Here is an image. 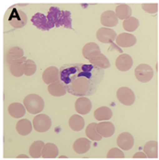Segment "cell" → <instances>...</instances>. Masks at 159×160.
I'll return each mask as SVG.
<instances>
[{
  "label": "cell",
  "instance_id": "21",
  "mask_svg": "<svg viewBox=\"0 0 159 160\" xmlns=\"http://www.w3.org/2000/svg\"><path fill=\"white\" fill-rule=\"evenodd\" d=\"M94 116L96 120L99 122H107L112 117V111L109 107L102 106L96 110L94 112Z\"/></svg>",
  "mask_w": 159,
  "mask_h": 160
},
{
  "label": "cell",
  "instance_id": "7",
  "mask_svg": "<svg viewBox=\"0 0 159 160\" xmlns=\"http://www.w3.org/2000/svg\"><path fill=\"white\" fill-rule=\"evenodd\" d=\"M97 39L103 43H112L117 38V34L112 29L110 28H100L97 32Z\"/></svg>",
  "mask_w": 159,
  "mask_h": 160
},
{
  "label": "cell",
  "instance_id": "31",
  "mask_svg": "<svg viewBox=\"0 0 159 160\" xmlns=\"http://www.w3.org/2000/svg\"><path fill=\"white\" fill-rule=\"evenodd\" d=\"M36 64L34 61H32L31 59H27L26 63H25V68H24V75L31 77L32 75L35 74L36 72Z\"/></svg>",
  "mask_w": 159,
  "mask_h": 160
},
{
  "label": "cell",
  "instance_id": "30",
  "mask_svg": "<svg viewBox=\"0 0 159 160\" xmlns=\"http://www.w3.org/2000/svg\"><path fill=\"white\" fill-rule=\"evenodd\" d=\"M122 25H123V29L126 32H132L136 31L137 28L139 27V20L134 17H131L123 21Z\"/></svg>",
  "mask_w": 159,
  "mask_h": 160
},
{
  "label": "cell",
  "instance_id": "8",
  "mask_svg": "<svg viewBox=\"0 0 159 160\" xmlns=\"http://www.w3.org/2000/svg\"><path fill=\"white\" fill-rule=\"evenodd\" d=\"M43 82L47 85L58 82L60 80V70L55 66H50L46 68L42 74Z\"/></svg>",
  "mask_w": 159,
  "mask_h": 160
},
{
  "label": "cell",
  "instance_id": "32",
  "mask_svg": "<svg viewBox=\"0 0 159 160\" xmlns=\"http://www.w3.org/2000/svg\"><path fill=\"white\" fill-rule=\"evenodd\" d=\"M107 158H124V153L122 152V149L114 147V148H112L108 152Z\"/></svg>",
  "mask_w": 159,
  "mask_h": 160
},
{
  "label": "cell",
  "instance_id": "29",
  "mask_svg": "<svg viewBox=\"0 0 159 160\" xmlns=\"http://www.w3.org/2000/svg\"><path fill=\"white\" fill-rule=\"evenodd\" d=\"M97 123L92 122V123H89L86 128V134L87 138H89L92 141H100L102 139V136L97 132Z\"/></svg>",
  "mask_w": 159,
  "mask_h": 160
},
{
  "label": "cell",
  "instance_id": "14",
  "mask_svg": "<svg viewBox=\"0 0 159 160\" xmlns=\"http://www.w3.org/2000/svg\"><path fill=\"white\" fill-rule=\"evenodd\" d=\"M132 64H133L132 58L129 54H125V53H122L116 59V62H115L116 67L122 72H125V71L130 70L132 66Z\"/></svg>",
  "mask_w": 159,
  "mask_h": 160
},
{
  "label": "cell",
  "instance_id": "3",
  "mask_svg": "<svg viewBox=\"0 0 159 160\" xmlns=\"http://www.w3.org/2000/svg\"><path fill=\"white\" fill-rule=\"evenodd\" d=\"M33 128L39 132H45L52 126V121L46 114H38L33 118Z\"/></svg>",
  "mask_w": 159,
  "mask_h": 160
},
{
  "label": "cell",
  "instance_id": "12",
  "mask_svg": "<svg viewBox=\"0 0 159 160\" xmlns=\"http://www.w3.org/2000/svg\"><path fill=\"white\" fill-rule=\"evenodd\" d=\"M119 18L116 16V13L112 10L104 11L100 17V22L103 26L107 28H112L118 24Z\"/></svg>",
  "mask_w": 159,
  "mask_h": 160
},
{
  "label": "cell",
  "instance_id": "20",
  "mask_svg": "<svg viewBox=\"0 0 159 160\" xmlns=\"http://www.w3.org/2000/svg\"><path fill=\"white\" fill-rule=\"evenodd\" d=\"M16 130L20 135H28L32 132V123L27 119H21L17 122Z\"/></svg>",
  "mask_w": 159,
  "mask_h": 160
},
{
  "label": "cell",
  "instance_id": "6",
  "mask_svg": "<svg viewBox=\"0 0 159 160\" xmlns=\"http://www.w3.org/2000/svg\"><path fill=\"white\" fill-rule=\"evenodd\" d=\"M8 21L14 28H22L27 23V16L24 12L13 8L8 18Z\"/></svg>",
  "mask_w": 159,
  "mask_h": 160
},
{
  "label": "cell",
  "instance_id": "28",
  "mask_svg": "<svg viewBox=\"0 0 159 160\" xmlns=\"http://www.w3.org/2000/svg\"><path fill=\"white\" fill-rule=\"evenodd\" d=\"M143 152L148 158H157V141H149L143 146Z\"/></svg>",
  "mask_w": 159,
  "mask_h": 160
},
{
  "label": "cell",
  "instance_id": "9",
  "mask_svg": "<svg viewBox=\"0 0 159 160\" xmlns=\"http://www.w3.org/2000/svg\"><path fill=\"white\" fill-rule=\"evenodd\" d=\"M116 43L120 47H132L136 43V38L134 35L129 32H122L116 38Z\"/></svg>",
  "mask_w": 159,
  "mask_h": 160
},
{
  "label": "cell",
  "instance_id": "27",
  "mask_svg": "<svg viewBox=\"0 0 159 160\" xmlns=\"http://www.w3.org/2000/svg\"><path fill=\"white\" fill-rule=\"evenodd\" d=\"M45 144L42 141H35L32 144L29 149L30 157L32 158H39L42 157V149Z\"/></svg>",
  "mask_w": 159,
  "mask_h": 160
},
{
  "label": "cell",
  "instance_id": "11",
  "mask_svg": "<svg viewBox=\"0 0 159 160\" xmlns=\"http://www.w3.org/2000/svg\"><path fill=\"white\" fill-rule=\"evenodd\" d=\"M134 144L133 136L130 132H122L117 138V144L122 150H130Z\"/></svg>",
  "mask_w": 159,
  "mask_h": 160
},
{
  "label": "cell",
  "instance_id": "16",
  "mask_svg": "<svg viewBox=\"0 0 159 160\" xmlns=\"http://www.w3.org/2000/svg\"><path fill=\"white\" fill-rule=\"evenodd\" d=\"M27 59L26 57H22L19 60H17L15 62H13L9 66V70L10 73L17 78L21 77L22 75H24V68H25V63H26Z\"/></svg>",
  "mask_w": 159,
  "mask_h": 160
},
{
  "label": "cell",
  "instance_id": "1",
  "mask_svg": "<svg viewBox=\"0 0 159 160\" xmlns=\"http://www.w3.org/2000/svg\"><path fill=\"white\" fill-rule=\"evenodd\" d=\"M102 69L93 64H66L60 69V82L74 96L92 95L103 78Z\"/></svg>",
  "mask_w": 159,
  "mask_h": 160
},
{
  "label": "cell",
  "instance_id": "23",
  "mask_svg": "<svg viewBox=\"0 0 159 160\" xmlns=\"http://www.w3.org/2000/svg\"><path fill=\"white\" fill-rule=\"evenodd\" d=\"M66 89L64 87V85L58 81L55 83H52L48 86V92L53 97H62L66 94Z\"/></svg>",
  "mask_w": 159,
  "mask_h": 160
},
{
  "label": "cell",
  "instance_id": "35",
  "mask_svg": "<svg viewBox=\"0 0 159 160\" xmlns=\"http://www.w3.org/2000/svg\"><path fill=\"white\" fill-rule=\"evenodd\" d=\"M17 158H28L29 156H27V155H19V156H17Z\"/></svg>",
  "mask_w": 159,
  "mask_h": 160
},
{
  "label": "cell",
  "instance_id": "19",
  "mask_svg": "<svg viewBox=\"0 0 159 160\" xmlns=\"http://www.w3.org/2000/svg\"><path fill=\"white\" fill-rule=\"evenodd\" d=\"M23 54H24L23 50L21 48H19V47H17V46L10 48L8 50V52H7V55H6L7 63L8 64H11L13 62H15L17 60H19L20 58H22Z\"/></svg>",
  "mask_w": 159,
  "mask_h": 160
},
{
  "label": "cell",
  "instance_id": "33",
  "mask_svg": "<svg viewBox=\"0 0 159 160\" xmlns=\"http://www.w3.org/2000/svg\"><path fill=\"white\" fill-rule=\"evenodd\" d=\"M157 4H143L142 5V8L144 11H146L147 13L150 14H156L157 11Z\"/></svg>",
  "mask_w": 159,
  "mask_h": 160
},
{
  "label": "cell",
  "instance_id": "15",
  "mask_svg": "<svg viewBox=\"0 0 159 160\" xmlns=\"http://www.w3.org/2000/svg\"><path fill=\"white\" fill-rule=\"evenodd\" d=\"M97 132L102 137H105V138L111 137L115 132L114 124L111 122H108V121L107 122H100L99 123H97Z\"/></svg>",
  "mask_w": 159,
  "mask_h": 160
},
{
  "label": "cell",
  "instance_id": "10",
  "mask_svg": "<svg viewBox=\"0 0 159 160\" xmlns=\"http://www.w3.org/2000/svg\"><path fill=\"white\" fill-rule=\"evenodd\" d=\"M92 103L86 97H80L75 103V110L80 115H86L91 111Z\"/></svg>",
  "mask_w": 159,
  "mask_h": 160
},
{
  "label": "cell",
  "instance_id": "13",
  "mask_svg": "<svg viewBox=\"0 0 159 160\" xmlns=\"http://www.w3.org/2000/svg\"><path fill=\"white\" fill-rule=\"evenodd\" d=\"M99 53H101L100 48H99V46L97 43H95V42H88V43H87L83 47V49H82V54H83V56L87 60H88V61H90L91 59H93L94 57H96L97 55H98Z\"/></svg>",
  "mask_w": 159,
  "mask_h": 160
},
{
  "label": "cell",
  "instance_id": "24",
  "mask_svg": "<svg viewBox=\"0 0 159 160\" xmlns=\"http://www.w3.org/2000/svg\"><path fill=\"white\" fill-rule=\"evenodd\" d=\"M58 147L52 143H47L43 146L42 158H55L58 157Z\"/></svg>",
  "mask_w": 159,
  "mask_h": 160
},
{
  "label": "cell",
  "instance_id": "18",
  "mask_svg": "<svg viewBox=\"0 0 159 160\" xmlns=\"http://www.w3.org/2000/svg\"><path fill=\"white\" fill-rule=\"evenodd\" d=\"M7 111L9 115H11L13 118H21L25 115V112H26V108L24 105L18 103V102H14V103H11L8 108H7Z\"/></svg>",
  "mask_w": 159,
  "mask_h": 160
},
{
  "label": "cell",
  "instance_id": "5",
  "mask_svg": "<svg viewBox=\"0 0 159 160\" xmlns=\"http://www.w3.org/2000/svg\"><path fill=\"white\" fill-rule=\"evenodd\" d=\"M117 98L118 100L125 105V106H131L135 101V95L133 91L127 87H122L117 90Z\"/></svg>",
  "mask_w": 159,
  "mask_h": 160
},
{
  "label": "cell",
  "instance_id": "2",
  "mask_svg": "<svg viewBox=\"0 0 159 160\" xmlns=\"http://www.w3.org/2000/svg\"><path fill=\"white\" fill-rule=\"evenodd\" d=\"M23 105L27 112L32 114H39L44 109V101L42 98L36 94H30L23 99Z\"/></svg>",
  "mask_w": 159,
  "mask_h": 160
},
{
  "label": "cell",
  "instance_id": "22",
  "mask_svg": "<svg viewBox=\"0 0 159 160\" xmlns=\"http://www.w3.org/2000/svg\"><path fill=\"white\" fill-rule=\"evenodd\" d=\"M115 13L119 19L125 20L132 17V8L127 4H120L116 7Z\"/></svg>",
  "mask_w": 159,
  "mask_h": 160
},
{
  "label": "cell",
  "instance_id": "4",
  "mask_svg": "<svg viewBox=\"0 0 159 160\" xmlns=\"http://www.w3.org/2000/svg\"><path fill=\"white\" fill-rule=\"evenodd\" d=\"M134 75L136 78L142 83L149 82L154 77V71L152 67L149 64H139L135 70H134Z\"/></svg>",
  "mask_w": 159,
  "mask_h": 160
},
{
  "label": "cell",
  "instance_id": "34",
  "mask_svg": "<svg viewBox=\"0 0 159 160\" xmlns=\"http://www.w3.org/2000/svg\"><path fill=\"white\" fill-rule=\"evenodd\" d=\"M147 156L145 155L144 152H137L133 155V158H145Z\"/></svg>",
  "mask_w": 159,
  "mask_h": 160
},
{
  "label": "cell",
  "instance_id": "17",
  "mask_svg": "<svg viewBox=\"0 0 159 160\" xmlns=\"http://www.w3.org/2000/svg\"><path fill=\"white\" fill-rule=\"evenodd\" d=\"M90 145H91V142L88 139L81 137L75 141L73 144V148L74 151L77 154H85L89 150Z\"/></svg>",
  "mask_w": 159,
  "mask_h": 160
},
{
  "label": "cell",
  "instance_id": "25",
  "mask_svg": "<svg viewBox=\"0 0 159 160\" xmlns=\"http://www.w3.org/2000/svg\"><path fill=\"white\" fill-rule=\"evenodd\" d=\"M69 126L73 131L79 132L85 127V121L82 116L78 114H74L69 119Z\"/></svg>",
  "mask_w": 159,
  "mask_h": 160
},
{
  "label": "cell",
  "instance_id": "26",
  "mask_svg": "<svg viewBox=\"0 0 159 160\" xmlns=\"http://www.w3.org/2000/svg\"><path fill=\"white\" fill-rule=\"evenodd\" d=\"M89 63L90 64H93L100 69H107L111 66V63H110L109 59L102 53H99L93 59H91L89 61Z\"/></svg>",
  "mask_w": 159,
  "mask_h": 160
}]
</instances>
